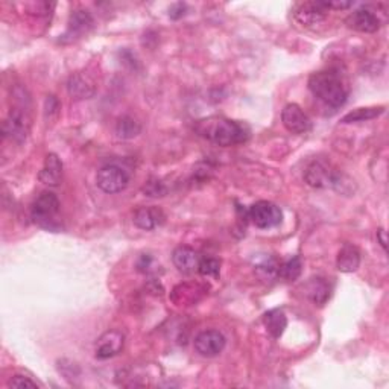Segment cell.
<instances>
[{
  "instance_id": "1",
  "label": "cell",
  "mask_w": 389,
  "mask_h": 389,
  "mask_svg": "<svg viewBox=\"0 0 389 389\" xmlns=\"http://www.w3.org/2000/svg\"><path fill=\"white\" fill-rule=\"evenodd\" d=\"M195 129L204 139L222 148L247 142L249 137V129L243 124L218 116L200 120Z\"/></svg>"
},
{
  "instance_id": "2",
  "label": "cell",
  "mask_w": 389,
  "mask_h": 389,
  "mask_svg": "<svg viewBox=\"0 0 389 389\" xmlns=\"http://www.w3.org/2000/svg\"><path fill=\"white\" fill-rule=\"evenodd\" d=\"M309 90L316 99L333 108H339L348 99L347 82L336 70L312 73L309 78Z\"/></svg>"
},
{
  "instance_id": "3",
  "label": "cell",
  "mask_w": 389,
  "mask_h": 389,
  "mask_svg": "<svg viewBox=\"0 0 389 389\" xmlns=\"http://www.w3.org/2000/svg\"><path fill=\"white\" fill-rule=\"evenodd\" d=\"M96 184L105 193H120L129 184L128 172L117 164H106L97 171Z\"/></svg>"
},
{
  "instance_id": "4",
  "label": "cell",
  "mask_w": 389,
  "mask_h": 389,
  "mask_svg": "<svg viewBox=\"0 0 389 389\" xmlns=\"http://www.w3.org/2000/svg\"><path fill=\"white\" fill-rule=\"evenodd\" d=\"M59 211V200L55 193L46 190L40 196L37 198L32 204V219L37 224H40L44 228H52V224L55 222V218Z\"/></svg>"
},
{
  "instance_id": "5",
  "label": "cell",
  "mask_w": 389,
  "mask_h": 389,
  "mask_svg": "<svg viewBox=\"0 0 389 389\" xmlns=\"http://www.w3.org/2000/svg\"><path fill=\"white\" fill-rule=\"evenodd\" d=\"M248 218L257 228L268 230V228H274L281 224L283 213L276 204L269 201H258L249 207Z\"/></svg>"
},
{
  "instance_id": "6",
  "label": "cell",
  "mask_w": 389,
  "mask_h": 389,
  "mask_svg": "<svg viewBox=\"0 0 389 389\" xmlns=\"http://www.w3.org/2000/svg\"><path fill=\"white\" fill-rule=\"evenodd\" d=\"M304 180L309 186L315 189H325L333 187L339 190L341 184V173L332 171L329 166L321 162H314L307 166Z\"/></svg>"
},
{
  "instance_id": "7",
  "label": "cell",
  "mask_w": 389,
  "mask_h": 389,
  "mask_svg": "<svg viewBox=\"0 0 389 389\" xmlns=\"http://www.w3.org/2000/svg\"><path fill=\"white\" fill-rule=\"evenodd\" d=\"M281 122L292 134H306L312 129V120L300 105L287 104L281 111Z\"/></svg>"
},
{
  "instance_id": "8",
  "label": "cell",
  "mask_w": 389,
  "mask_h": 389,
  "mask_svg": "<svg viewBox=\"0 0 389 389\" xmlns=\"http://www.w3.org/2000/svg\"><path fill=\"white\" fill-rule=\"evenodd\" d=\"M30 129V117L23 108H12L10 116L3 124V135L11 137L15 142H23L28 137Z\"/></svg>"
},
{
  "instance_id": "9",
  "label": "cell",
  "mask_w": 389,
  "mask_h": 389,
  "mask_svg": "<svg viewBox=\"0 0 389 389\" xmlns=\"http://www.w3.org/2000/svg\"><path fill=\"white\" fill-rule=\"evenodd\" d=\"M225 344V336L218 330H205L195 338V350L204 357H215L220 354L224 352Z\"/></svg>"
},
{
  "instance_id": "10",
  "label": "cell",
  "mask_w": 389,
  "mask_h": 389,
  "mask_svg": "<svg viewBox=\"0 0 389 389\" xmlns=\"http://www.w3.org/2000/svg\"><path fill=\"white\" fill-rule=\"evenodd\" d=\"M347 25L348 28H352L354 30H359V32L365 34H372L377 32L382 26V21H380L379 15L371 10V8H361V10H356L347 17Z\"/></svg>"
},
{
  "instance_id": "11",
  "label": "cell",
  "mask_w": 389,
  "mask_h": 389,
  "mask_svg": "<svg viewBox=\"0 0 389 389\" xmlns=\"http://www.w3.org/2000/svg\"><path fill=\"white\" fill-rule=\"evenodd\" d=\"M125 344V334L119 330L105 332L101 338L96 341L95 353L97 359H110L119 354Z\"/></svg>"
},
{
  "instance_id": "12",
  "label": "cell",
  "mask_w": 389,
  "mask_h": 389,
  "mask_svg": "<svg viewBox=\"0 0 389 389\" xmlns=\"http://www.w3.org/2000/svg\"><path fill=\"white\" fill-rule=\"evenodd\" d=\"M327 12L321 2H304L295 8L294 17L303 26H315L325 20Z\"/></svg>"
},
{
  "instance_id": "13",
  "label": "cell",
  "mask_w": 389,
  "mask_h": 389,
  "mask_svg": "<svg viewBox=\"0 0 389 389\" xmlns=\"http://www.w3.org/2000/svg\"><path fill=\"white\" fill-rule=\"evenodd\" d=\"M68 95L73 99H90L96 93V84L86 73H75L70 76V79L67 82Z\"/></svg>"
},
{
  "instance_id": "14",
  "label": "cell",
  "mask_w": 389,
  "mask_h": 389,
  "mask_svg": "<svg viewBox=\"0 0 389 389\" xmlns=\"http://www.w3.org/2000/svg\"><path fill=\"white\" fill-rule=\"evenodd\" d=\"M172 262L180 272L182 274H193L200 268L201 258L196 251L190 247H178L173 251Z\"/></svg>"
},
{
  "instance_id": "15",
  "label": "cell",
  "mask_w": 389,
  "mask_h": 389,
  "mask_svg": "<svg viewBox=\"0 0 389 389\" xmlns=\"http://www.w3.org/2000/svg\"><path fill=\"white\" fill-rule=\"evenodd\" d=\"M93 28V17L87 10H76L72 12L70 19H68V28L67 32L63 35L64 38H79L84 34H87L88 30Z\"/></svg>"
},
{
  "instance_id": "16",
  "label": "cell",
  "mask_w": 389,
  "mask_h": 389,
  "mask_svg": "<svg viewBox=\"0 0 389 389\" xmlns=\"http://www.w3.org/2000/svg\"><path fill=\"white\" fill-rule=\"evenodd\" d=\"M61 177H63V163L57 154H49L44 160V166L38 178L43 184L55 187L61 182Z\"/></svg>"
},
{
  "instance_id": "17",
  "label": "cell",
  "mask_w": 389,
  "mask_h": 389,
  "mask_svg": "<svg viewBox=\"0 0 389 389\" xmlns=\"http://www.w3.org/2000/svg\"><path fill=\"white\" fill-rule=\"evenodd\" d=\"M164 222V213L158 207H142L135 211L134 224L144 231H151Z\"/></svg>"
},
{
  "instance_id": "18",
  "label": "cell",
  "mask_w": 389,
  "mask_h": 389,
  "mask_svg": "<svg viewBox=\"0 0 389 389\" xmlns=\"http://www.w3.org/2000/svg\"><path fill=\"white\" fill-rule=\"evenodd\" d=\"M336 266L341 272H354L361 266V253L354 245H344L341 248L336 258Z\"/></svg>"
},
{
  "instance_id": "19",
  "label": "cell",
  "mask_w": 389,
  "mask_h": 389,
  "mask_svg": "<svg viewBox=\"0 0 389 389\" xmlns=\"http://www.w3.org/2000/svg\"><path fill=\"white\" fill-rule=\"evenodd\" d=\"M263 323H265L266 330L271 333V336L274 339H278L286 330L287 318L285 315V312L281 309H272L265 314Z\"/></svg>"
},
{
  "instance_id": "20",
  "label": "cell",
  "mask_w": 389,
  "mask_h": 389,
  "mask_svg": "<svg viewBox=\"0 0 389 389\" xmlns=\"http://www.w3.org/2000/svg\"><path fill=\"white\" fill-rule=\"evenodd\" d=\"M330 285L324 278H312L307 285V295L315 306H324L330 298Z\"/></svg>"
},
{
  "instance_id": "21",
  "label": "cell",
  "mask_w": 389,
  "mask_h": 389,
  "mask_svg": "<svg viewBox=\"0 0 389 389\" xmlns=\"http://www.w3.org/2000/svg\"><path fill=\"white\" fill-rule=\"evenodd\" d=\"M383 106H370V108H357L345 114L341 119V124H357V122H367L371 119L379 117L380 114H383Z\"/></svg>"
},
{
  "instance_id": "22",
  "label": "cell",
  "mask_w": 389,
  "mask_h": 389,
  "mask_svg": "<svg viewBox=\"0 0 389 389\" xmlns=\"http://www.w3.org/2000/svg\"><path fill=\"white\" fill-rule=\"evenodd\" d=\"M140 133H142L140 122H137L134 117L125 116L117 120L116 134L119 139H124V140L134 139V137H137Z\"/></svg>"
},
{
  "instance_id": "23",
  "label": "cell",
  "mask_w": 389,
  "mask_h": 389,
  "mask_svg": "<svg viewBox=\"0 0 389 389\" xmlns=\"http://www.w3.org/2000/svg\"><path fill=\"white\" fill-rule=\"evenodd\" d=\"M303 271V263L298 256L289 258L287 262L280 263L278 266V277L285 278L286 281H294L301 276Z\"/></svg>"
},
{
  "instance_id": "24",
  "label": "cell",
  "mask_w": 389,
  "mask_h": 389,
  "mask_svg": "<svg viewBox=\"0 0 389 389\" xmlns=\"http://www.w3.org/2000/svg\"><path fill=\"white\" fill-rule=\"evenodd\" d=\"M220 271V263L216 260V258H202L200 262V268H198V272L201 274L204 277H218Z\"/></svg>"
},
{
  "instance_id": "25",
  "label": "cell",
  "mask_w": 389,
  "mask_h": 389,
  "mask_svg": "<svg viewBox=\"0 0 389 389\" xmlns=\"http://www.w3.org/2000/svg\"><path fill=\"white\" fill-rule=\"evenodd\" d=\"M8 386L10 388H17V389H23V388H38L37 382H34L32 379H29L26 376H14L10 379V382H8Z\"/></svg>"
},
{
  "instance_id": "26",
  "label": "cell",
  "mask_w": 389,
  "mask_h": 389,
  "mask_svg": "<svg viewBox=\"0 0 389 389\" xmlns=\"http://www.w3.org/2000/svg\"><path fill=\"white\" fill-rule=\"evenodd\" d=\"M144 192L148 193V196L157 198V196H164L166 189L160 181H149L148 186H144Z\"/></svg>"
},
{
  "instance_id": "27",
  "label": "cell",
  "mask_w": 389,
  "mask_h": 389,
  "mask_svg": "<svg viewBox=\"0 0 389 389\" xmlns=\"http://www.w3.org/2000/svg\"><path fill=\"white\" fill-rule=\"evenodd\" d=\"M186 10H187V6L184 3H175L169 8V17L172 20H178L186 14Z\"/></svg>"
},
{
  "instance_id": "28",
  "label": "cell",
  "mask_w": 389,
  "mask_h": 389,
  "mask_svg": "<svg viewBox=\"0 0 389 389\" xmlns=\"http://www.w3.org/2000/svg\"><path fill=\"white\" fill-rule=\"evenodd\" d=\"M327 11L329 10H348L353 2H342V0H333V2H321Z\"/></svg>"
},
{
  "instance_id": "29",
  "label": "cell",
  "mask_w": 389,
  "mask_h": 389,
  "mask_svg": "<svg viewBox=\"0 0 389 389\" xmlns=\"http://www.w3.org/2000/svg\"><path fill=\"white\" fill-rule=\"evenodd\" d=\"M59 110V102L55 99V96H49L46 99V114H57Z\"/></svg>"
},
{
  "instance_id": "30",
  "label": "cell",
  "mask_w": 389,
  "mask_h": 389,
  "mask_svg": "<svg viewBox=\"0 0 389 389\" xmlns=\"http://www.w3.org/2000/svg\"><path fill=\"white\" fill-rule=\"evenodd\" d=\"M377 239L380 242V245H382V248L386 251V231L383 230V228H380V230L377 231Z\"/></svg>"
}]
</instances>
